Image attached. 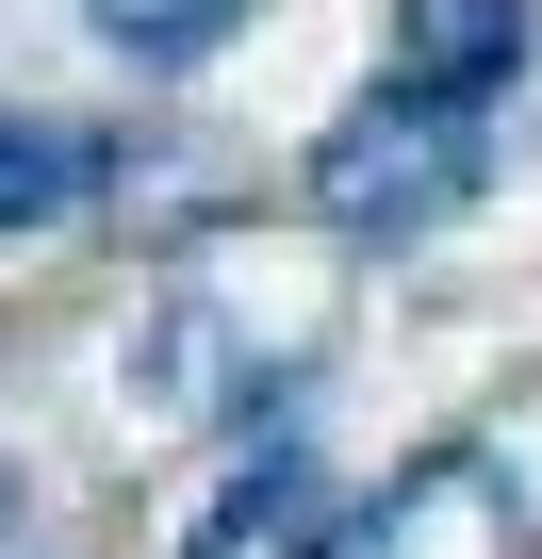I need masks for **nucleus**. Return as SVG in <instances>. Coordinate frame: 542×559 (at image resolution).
<instances>
[{"instance_id": "nucleus-1", "label": "nucleus", "mask_w": 542, "mask_h": 559, "mask_svg": "<svg viewBox=\"0 0 542 559\" xmlns=\"http://www.w3.org/2000/svg\"><path fill=\"white\" fill-rule=\"evenodd\" d=\"M477 99H427V83H378V99H346L329 132H313V214L329 230H362V247H395V230H444L460 198H477Z\"/></svg>"}, {"instance_id": "nucleus-2", "label": "nucleus", "mask_w": 542, "mask_h": 559, "mask_svg": "<svg viewBox=\"0 0 542 559\" xmlns=\"http://www.w3.org/2000/svg\"><path fill=\"white\" fill-rule=\"evenodd\" d=\"M329 559H526V493L509 461L444 444V461H395V493H362Z\"/></svg>"}, {"instance_id": "nucleus-3", "label": "nucleus", "mask_w": 542, "mask_h": 559, "mask_svg": "<svg viewBox=\"0 0 542 559\" xmlns=\"http://www.w3.org/2000/svg\"><path fill=\"white\" fill-rule=\"evenodd\" d=\"M395 67L427 99H509L542 67V0H395Z\"/></svg>"}, {"instance_id": "nucleus-4", "label": "nucleus", "mask_w": 542, "mask_h": 559, "mask_svg": "<svg viewBox=\"0 0 542 559\" xmlns=\"http://www.w3.org/2000/svg\"><path fill=\"white\" fill-rule=\"evenodd\" d=\"M329 543H346L329 477H313L297 444H263V461H246V477L197 510V543H181V559H329Z\"/></svg>"}, {"instance_id": "nucleus-5", "label": "nucleus", "mask_w": 542, "mask_h": 559, "mask_svg": "<svg viewBox=\"0 0 542 559\" xmlns=\"http://www.w3.org/2000/svg\"><path fill=\"white\" fill-rule=\"evenodd\" d=\"M99 198V132H67V116H17L0 99V230H67Z\"/></svg>"}, {"instance_id": "nucleus-6", "label": "nucleus", "mask_w": 542, "mask_h": 559, "mask_svg": "<svg viewBox=\"0 0 542 559\" xmlns=\"http://www.w3.org/2000/svg\"><path fill=\"white\" fill-rule=\"evenodd\" d=\"M83 17H99L116 67H197V50L230 34V0H83Z\"/></svg>"}, {"instance_id": "nucleus-7", "label": "nucleus", "mask_w": 542, "mask_h": 559, "mask_svg": "<svg viewBox=\"0 0 542 559\" xmlns=\"http://www.w3.org/2000/svg\"><path fill=\"white\" fill-rule=\"evenodd\" d=\"M0 559H17V477H0Z\"/></svg>"}]
</instances>
